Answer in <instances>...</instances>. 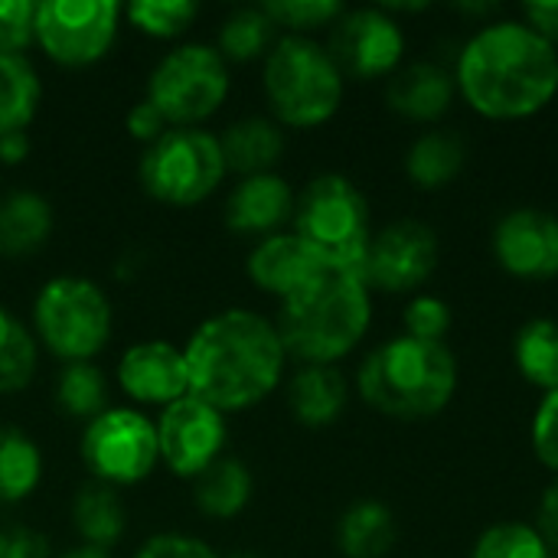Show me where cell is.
<instances>
[{
    "label": "cell",
    "mask_w": 558,
    "mask_h": 558,
    "mask_svg": "<svg viewBox=\"0 0 558 558\" xmlns=\"http://www.w3.org/2000/svg\"><path fill=\"white\" fill-rule=\"evenodd\" d=\"M458 95L490 121H526L558 95V49L523 20H487L454 62Z\"/></svg>",
    "instance_id": "6da1fadb"
},
{
    "label": "cell",
    "mask_w": 558,
    "mask_h": 558,
    "mask_svg": "<svg viewBox=\"0 0 558 558\" xmlns=\"http://www.w3.org/2000/svg\"><path fill=\"white\" fill-rule=\"evenodd\" d=\"M190 396L226 412L265 402L284 379L288 350L275 320L252 307H226L206 317L183 347Z\"/></svg>",
    "instance_id": "7a4b0ae2"
},
{
    "label": "cell",
    "mask_w": 558,
    "mask_h": 558,
    "mask_svg": "<svg viewBox=\"0 0 558 558\" xmlns=\"http://www.w3.org/2000/svg\"><path fill=\"white\" fill-rule=\"evenodd\" d=\"M373 324V291L360 271L327 265L311 284L281 301L278 333L301 366H333L350 356Z\"/></svg>",
    "instance_id": "3957f363"
},
{
    "label": "cell",
    "mask_w": 558,
    "mask_h": 558,
    "mask_svg": "<svg viewBox=\"0 0 558 558\" xmlns=\"http://www.w3.org/2000/svg\"><path fill=\"white\" fill-rule=\"evenodd\" d=\"M458 379V356L448 343H422L399 333L363 360L356 373V392L386 418L425 422L451 405Z\"/></svg>",
    "instance_id": "277c9868"
},
{
    "label": "cell",
    "mask_w": 558,
    "mask_h": 558,
    "mask_svg": "<svg viewBox=\"0 0 558 558\" xmlns=\"http://www.w3.org/2000/svg\"><path fill=\"white\" fill-rule=\"evenodd\" d=\"M262 88L281 128L327 124L347 92V78L327 46L311 36H281L262 65Z\"/></svg>",
    "instance_id": "5b68a950"
},
{
    "label": "cell",
    "mask_w": 558,
    "mask_h": 558,
    "mask_svg": "<svg viewBox=\"0 0 558 558\" xmlns=\"http://www.w3.org/2000/svg\"><path fill=\"white\" fill-rule=\"evenodd\" d=\"M111 301L85 275L49 278L33 301V337L62 363H95L111 340Z\"/></svg>",
    "instance_id": "8992f818"
},
{
    "label": "cell",
    "mask_w": 558,
    "mask_h": 558,
    "mask_svg": "<svg viewBox=\"0 0 558 558\" xmlns=\"http://www.w3.org/2000/svg\"><path fill=\"white\" fill-rule=\"evenodd\" d=\"M294 235H301L324 262L360 271L373 239L369 203L343 173H317L294 199Z\"/></svg>",
    "instance_id": "52a82bcc"
},
{
    "label": "cell",
    "mask_w": 558,
    "mask_h": 558,
    "mask_svg": "<svg viewBox=\"0 0 558 558\" xmlns=\"http://www.w3.org/2000/svg\"><path fill=\"white\" fill-rule=\"evenodd\" d=\"M229 62L209 43L173 46L147 78V101L170 128H199L229 98Z\"/></svg>",
    "instance_id": "ba28073f"
},
{
    "label": "cell",
    "mask_w": 558,
    "mask_h": 558,
    "mask_svg": "<svg viewBox=\"0 0 558 558\" xmlns=\"http://www.w3.org/2000/svg\"><path fill=\"white\" fill-rule=\"evenodd\" d=\"M219 137L203 128H170L141 154V186L167 206H196L226 180Z\"/></svg>",
    "instance_id": "9c48e42d"
},
{
    "label": "cell",
    "mask_w": 558,
    "mask_h": 558,
    "mask_svg": "<svg viewBox=\"0 0 558 558\" xmlns=\"http://www.w3.org/2000/svg\"><path fill=\"white\" fill-rule=\"evenodd\" d=\"M82 461L98 484L134 487L147 481L160 464L157 422L137 409H105L82 432Z\"/></svg>",
    "instance_id": "30bf717a"
},
{
    "label": "cell",
    "mask_w": 558,
    "mask_h": 558,
    "mask_svg": "<svg viewBox=\"0 0 558 558\" xmlns=\"http://www.w3.org/2000/svg\"><path fill=\"white\" fill-rule=\"evenodd\" d=\"M124 7L114 0H39L33 39L59 65H92L108 56Z\"/></svg>",
    "instance_id": "8fae6325"
},
{
    "label": "cell",
    "mask_w": 558,
    "mask_h": 558,
    "mask_svg": "<svg viewBox=\"0 0 558 558\" xmlns=\"http://www.w3.org/2000/svg\"><path fill=\"white\" fill-rule=\"evenodd\" d=\"M438 232L422 219H396L373 232L366 258H363V281L386 294H418V288L438 268Z\"/></svg>",
    "instance_id": "7c38bea8"
},
{
    "label": "cell",
    "mask_w": 558,
    "mask_h": 558,
    "mask_svg": "<svg viewBox=\"0 0 558 558\" xmlns=\"http://www.w3.org/2000/svg\"><path fill=\"white\" fill-rule=\"evenodd\" d=\"M327 52L340 65L343 78H383L396 75L405 59V29L399 16L383 7L343 10L330 26Z\"/></svg>",
    "instance_id": "4fadbf2b"
},
{
    "label": "cell",
    "mask_w": 558,
    "mask_h": 558,
    "mask_svg": "<svg viewBox=\"0 0 558 558\" xmlns=\"http://www.w3.org/2000/svg\"><path fill=\"white\" fill-rule=\"evenodd\" d=\"M226 438H229L226 415L196 396L167 405L157 418L160 464L177 477L196 481L206 468H213L222 458Z\"/></svg>",
    "instance_id": "5bb4252c"
},
{
    "label": "cell",
    "mask_w": 558,
    "mask_h": 558,
    "mask_svg": "<svg viewBox=\"0 0 558 558\" xmlns=\"http://www.w3.org/2000/svg\"><path fill=\"white\" fill-rule=\"evenodd\" d=\"M497 265L520 281L558 278V216L549 209L520 206L494 229Z\"/></svg>",
    "instance_id": "9a60e30c"
},
{
    "label": "cell",
    "mask_w": 558,
    "mask_h": 558,
    "mask_svg": "<svg viewBox=\"0 0 558 558\" xmlns=\"http://www.w3.org/2000/svg\"><path fill=\"white\" fill-rule=\"evenodd\" d=\"M118 386L131 402L167 409L190 396L186 356L170 340H141L121 353Z\"/></svg>",
    "instance_id": "2e32d148"
},
{
    "label": "cell",
    "mask_w": 558,
    "mask_h": 558,
    "mask_svg": "<svg viewBox=\"0 0 558 558\" xmlns=\"http://www.w3.org/2000/svg\"><path fill=\"white\" fill-rule=\"evenodd\" d=\"M330 262H324L301 235L294 232H275L258 239V245L248 252L245 258V271L248 281L278 298L288 301L291 294H298L304 284H311Z\"/></svg>",
    "instance_id": "e0dca14e"
},
{
    "label": "cell",
    "mask_w": 558,
    "mask_h": 558,
    "mask_svg": "<svg viewBox=\"0 0 558 558\" xmlns=\"http://www.w3.org/2000/svg\"><path fill=\"white\" fill-rule=\"evenodd\" d=\"M294 190L281 173L242 177L226 196V226L242 235H275L288 219H294Z\"/></svg>",
    "instance_id": "ac0fdd59"
},
{
    "label": "cell",
    "mask_w": 558,
    "mask_h": 558,
    "mask_svg": "<svg viewBox=\"0 0 558 558\" xmlns=\"http://www.w3.org/2000/svg\"><path fill=\"white\" fill-rule=\"evenodd\" d=\"M458 85L454 72H448L441 62H409L396 75H389L386 85V105L409 121L428 124L448 114L454 105Z\"/></svg>",
    "instance_id": "d6986e66"
},
{
    "label": "cell",
    "mask_w": 558,
    "mask_h": 558,
    "mask_svg": "<svg viewBox=\"0 0 558 558\" xmlns=\"http://www.w3.org/2000/svg\"><path fill=\"white\" fill-rule=\"evenodd\" d=\"M222 160L229 173L255 177V173H275V163L284 157V128L275 118L248 114L232 121L219 134Z\"/></svg>",
    "instance_id": "ffe728a7"
},
{
    "label": "cell",
    "mask_w": 558,
    "mask_h": 558,
    "mask_svg": "<svg viewBox=\"0 0 558 558\" xmlns=\"http://www.w3.org/2000/svg\"><path fill=\"white\" fill-rule=\"evenodd\" d=\"M350 402L347 376L337 366H301L288 379V409L304 428H330Z\"/></svg>",
    "instance_id": "44dd1931"
},
{
    "label": "cell",
    "mask_w": 558,
    "mask_h": 558,
    "mask_svg": "<svg viewBox=\"0 0 558 558\" xmlns=\"http://www.w3.org/2000/svg\"><path fill=\"white\" fill-rule=\"evenodd\" d=\"M52 203L36 190H13L0 199V255L23 258L52 235Z\"/></svg>",
    "instance_id": "7402d4cb"
},
{
    "label": "cell",
    "mask_w": 558,
    "mask_h": 558,
    "mask_svg": "<svg viewBox=\"0 0 558 558\" xmlns=\"http://www.w3.org/2000/svg\"><path fill=\"white\" fill-rule=\"evenodd\" d=\"M252 494H255V477L248 464L226 454L193 481V504L209 520L239 517L252 504Z\"/></svg>",
    "instance_id": "603a6c76"
},
{
    "label": "cell",
    "mask_w": 558,
    "mask_h": 558,
    "mask_svg": "<svg viewBox=\"0 0 558 558\" xmlns=\"http://www.w3.org/2000/svg\"><path fill=\"white\" fill-rule=\"evenodd\" d=\"M396 536V517L379 500H356L337 520V549L343 558H386Z\"/></svg>",
    "instance_id": "cb8c5ba5"
},
{
    "label": "cell",
    "mask_w": 558,
    "mask_h": 558,
    "mask_svg": "<svg viewBox=\"0 0 558 558\" xmlns=\"http://www.w3.org/2000/svg\"><path fill=\"white\" fill-rule=\"evenodd\" d=\"M468 163V147L451 131H425L405 150V173L418 190L451 186Z\"/></svg>",
    "instance_id": "d4e9b609"
},
{
    "label": "cell",
    "mask_w": 558,
    "mask_h": 558,
    "mask_svg": "<svg viewBox=\"0 0 558 558\" xmlns=\"http://www.w3.org/2000/svg\"><path fill=\"white\" fill-rule=\"evenodd\" d=\"M72 526L82 536V546L108 553L124 536V526H128L121 494L98 481L85 484L72 497Z\"/></svg>",
    "instance_id": "484cf974"
},
{
    "label": "cell",
    "mask_w": 558,
    "mask_h": 558,
    "mask_svg": "<svg viewBox=\"0 0 558 558\" xmlns=\"http://www.w3.org/2000/svg\"><path fill=\"white\" fill-rule=\"evenodd\" d=\"M43 481V451L16 425L0 422V504H23Z\"/></svg>",
    "instance_id": "4316f807"
},
{
    "label": "cell",
    "mask_w": 558,
    "mask_h": 558,
    "mask_svg": "<svg viewBox=\"0 0 558 558\" xmlns=\"http://www.w3.org/2000/svg\"><path fill=\"white\" fill-rule=\"evenodd\" d=\"M513 363L520 376L543 396L558 389V320H526L513 337Z\"/></svg>",
    "instance_id": "83f0119b"
},
{
    "label": "cell",
    "mask_w": 558,
    "mask_h": 558,
    "mask_svg": "<svg viewBox=\"0 0 558 558\" xmlns=\"http://www.w3.org/2000/svg\"><path fill=\"white\" fill-rule=\"evenodd\" d=\"M43 101V82L33 62L20 56H0V134L26 131Z\"/></svg>",
    "instance_id": "f1b7e54d"
},
{
    "label": "cell",
    "mask_w": 558,
    "mask_h": 558,
    "mask_svg": "<svg viewBox=\"0 0 558 558\" xmlns=\"http://www.w3.org/2000/svg\"><path fill=\"white\" fill-rule=\"evenodd\" d=\"M275 20L265 13V7H239L232 10L219 26V52L226 62H252L271 52L275 46Z\"/></svg>",
    "instance_id": "f546056e"
},
{
    "label": "cell",
    "mask_w": 558,
    "mask_h": 558,
    "mask_svg": "<svg viewBox=\"0 0 558 558\" xmlns=\"http://www.w3.org/2000/svg\"><path fill=\"white\" fill-rule=\"evenodd\" d=\"M39 366V343L26 324L0 307V396L26 389Z\"/></svg>",
    "instance_id": "4dcf8cb0"
},
{
    "label": "cell",
    "mask_w": 558,
    "mask_h": 558,
    "mask_svg": "<svg viewBox=\"0 0 558 558\" xmlns=\"http://www.w3.org/2000/svg\"><path fill=\"white\" fill-rule=\"evenodd\" d=\"M56 405L75 418L92 422L108 409V379L95 363H65L56 376Z\"/></svg>",
    "instance_id": "1f68e13d"
},
{
    "label": "cell",
    "mask_w": 558,
    "mask_h": 558,
    "mask_svg": "<svg viewBox=\"0 0 558 558\" xmlns=\"http://www.w3.org/2000/svg\"><path fill=\"white\" fill-rule=\"evenodd\" d=\"M124 16L131 20L134 29L154 39H177L183 36L193 20L199 16L196 0H137L124 7Z\"/></svg>",
    "instance_id": "d6a6232c"
},
{
    "label": "cell",
    "mask_w": 558,
    "mask_h": 558,
    "mask_svg": "<svg viewBox=\"0 0 558 558\" xmlns=\"http://www.w3.org/2000/svg\"><path fill=\"white\" fill-rule=\"evenodd\" d=\"M471 558H556L533 523H494L471 549Z\"/></svg>",
    "instance_id": "836d02e7"
},
{
    "label": "cell",
    "mask_w": 558,
    "mask_h": 558,
    "mask_svg": "<svg viewBox=\"0 0 558 558\" xmlns=\"http://www.w3.org/2000/svg\"><path fill=\"white\" fill-rule=\"evenodd\" d=\"M262 7L278 29H288V36H307L314 29L333 26L347 10L340 0H268Z\"/></svg>",
    "instance_id": "e575fe53"
},
{
    "label": "cell",
    "mask_w": 558,
    "mask_h": 558,
    "mask_svg": "<svg viewBox=\"0 0 558 558\" xmlns=\"http://www.w3.org/2000/svg\"><path fill=\"white\" fill-rule=\"evenodd\" d=\"M454 314L448 307V301L435 298V294H412L409 304L402 307V333L422 343H445V337L451 333Z\"/></svg>",
    "instance_id": "d590c367"
},
{
    "label": "cell",
    "mask_w": 558,
    "mask_h": 558,
    "mask_svg": "<svg viewBox=\"0 0 558 558\" xmlns=\"http://www.w3.org/2000/svg\"><path fill=\"white\" fill-rule=\"evenodd\" d=\"M533 454L539 458L543 468H549L558 477V389L546 392L533 412V428H530Z\"/></svg>",
    "instance_id": "8d00e7d4"
},
{
    "label": "cell",
    "mask_w": 558,
    "mask_h": 558,
    "mask_svg": "<svg viewBox=\"0 0 558 558\" xmlns=\"http://www.w3.org/2000/svg\"><path fill=\"white\" fill-rule=\"evenodd\" d=\"M33 0H0V56H20L33 43Z\"/></svg>",
    "instance_id": "74e56055"
},
{
    "label": "cell",
    "mask_w": 558,
    "mask_h": 558,
    "mask_svg": "<svg viewBox=\"0 0 558 558\" xmlns=\"http://www.w3.org/2000/svg\"><path fill=\"white\" fill-rule=\"evenodd\" d=\"M134 558H226L219 556L209 543L186 536V533H157L150 536Z\"/></svg>",
    "instance_id": "f35d334b"
},
{
    "label": "cell",
    "mask_w": 558,
    "mask_h": 558,
    "mask_svg": "<svg viewBox=\"0 0 558 558\" xmlns=\"http://www.w3.org/2000/svg\"><path fill=\"white\" fill-rule=\"evenodd\" d=\"M0 558H52V553L39 530L0 526Z\"/></svg>",
    "instance_id": "ab89813d"
},
{
    "label": "cell",
    "mask_w": 558,
    "mask_h": 558,
    "mask_svg": "<svg viewBox=\"0 0 558 558\" xmlns=\"http://www.w3.org/2000/svg\"><path fill=\"white\" fill-rule=\"evenodd\" d=\"M124 128H128V134H131L134 141H141V144H147V147H150L160 134L170 131L167 118H163L147 98H141L137 105H131V111H128V118H124Z\"/></svg>",
    "instance_id": "60d3db41"
},
{
    "label": "cell",
    "mask_w": 558,
    "mask_h": 558,
    "mask_svg": "<svg viewBox=\"0 0 558 558\" xmlns=\"http://www.w3.org/2000/svg\"><path fill=\"white\" fill-rule=\"evenodd\" d=\"M523 23L539 33L549 46L558 49V0H530L523 3Z\"/></svg>",
    "instance_id": "b9f144b4"
},
{
    "label": "cell",
    "mask_w": 558,
    "mask_h": 558,
    "mask_svg": "<svg viewBox=\"0 0 558 558\" xmlns=\"http://www.w3.org/2000/svg\"><path fill=\"white\" fill-rule=\"evenodd\" d=\"M536 533L558 558V477H553V484L543 490V500L536 510Z\"/></svg>",
    "instance_id": "7bdbcfd3"
},
{
    "label": "cell",
    "mask_w": 558,
    "mask_h": 558,
    "mask_svg": "<svg viewBox=\"0 0 558 558\" xmlns=\"http://www.w3.org/2000/svg\"><path fill=\"white\" fill-rule=\"evenodd\" d=\"M26 157H29V134L26 131L0 134V163L3 167H20Z\"/></svg>",
    "instance_id": "ee69618b"
},
{
    "label": "cell",
    "mask_w": 558,
    "mask_h": 558,
    "mask_svg": "<svg viewBox=\"0 0 558 558\" xmlns=\"http://www.w3.org/2000/svg\"><path fill=\"white\" fill-rule=\"evenodd\" d=\"M458 13H471V16H490L497 13V3H454Z\"/></svg>",
    "instance_id": "f6af8a7d"
},
{
    "label": "cell",
    "mask_w": 558,
    "mask_h": 558,
    "mask_svg": "<svg viewBox=\"0 0 558 558\" xmlns=\"http://www.w3.org/2000/svg\"><path fill=\"white\" fill-rule=\"evenodd\" d=\"M56 558H111L105 549H92V546H78V549H69V553H62V556Z\"/></svg>",
    "instance_id": "bcb514c9"
},
{
    "label": "cell",
    "mask_w": 558,
    "mask_h": 558,
    "mask_svg": "<svg viewBox=\"0 0 558 558\" xmlns=\"http://www.w3.org/2000/svg\"><path fill=\"white\" fill-rule=\"evenodd\" d=\"M226 558H265L262 553H252V549H242V553H232V556Z\"/></svg>",
    "instance_id": "7dc6e473"
}]
</instances>
